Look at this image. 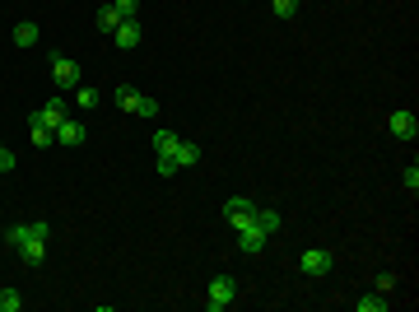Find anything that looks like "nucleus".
Returning a JSON list of instances; mask_svg holds the SVG:
<instances>
[{
  "mask_svg": "<svg viewBox=\"0 0 419 312\" xmlns=\"http://www.w3.org/2000/svg\"><path fill=\"white\" fill-rule=\"evenodd\" d=\"M252 219H256V205L247 201V196H233V201H224V224L233 228V233L252 228Z\"/></svg>",
  "mask_w": 419,
  "mask_h": 312,
  "instance_id": "1",
  "label": "nucleus"
},
{
  "mask_svg": "<svg viewBox=\"0 0 419 312\" xmlns=\"http://www.w3.org/2000/svg\"><path fill=\"white\" fill-rule=\"evenodd\" d=\"M51 79H56V89H61V94L79 89V66L66 56V51H51Z\"/></svg>",
  "mask_w": 419,
  "mask_h": 312,
  "instance_id": "2",
  "label": "nucleus"
},
{
  "mask_svg": "<svg viewBox=\"0 0 419 312\" xmlns=\"http://www.w3.org/2000/svg\"><path fill=\"white\" fill-rule=\"evenodd\" d=\"M331 266H335V256L326 252V247H308V252L298 256V271L308 275V280H322V275L331 271Z\"/></svg>",
  "mask_w": 419,
  "mask_h": 312,
  "instance_id": "3",
  "label": "nucleus"
},
{
  "mask_svg": "<svg viewBox=\"0 0 419 312\" xmlns=\"http://www.w3.org/2000/svg\"><path fill=\"white\" fill-rule=\"evenodd\" d=\"M233 293H238V284L228 280V275H215L210 289H205V308H210V312H224L228 303H233Z\"/></svg>",
  "mask_w": 419,
  "mask_h": 312,
  "instance_id": "4",
  "label": "nucleus"
},
{
  "mask_svg": "<svg viewBox=\"0 0 419 312\" xmlns=\"http://www.w3.org/2000/svg\"><path fill=\"white\" fill-rule=\"evenodd\" d=\"M14 252H19V261H24V266H33V271H38V266L47 261V238L29 233V238H24L19 247H14Z\"/></svg>",
  "mask_w": 419,
  "mask_h": 312,
  "instance_id": "5",
  "label": "nucleus"
},
{
  "mask_svg": "<svg viewBox=\"0 0 419 312\" xmlns=\"http://www.w3.org/2000/svg\"><path fill=\"white\" fill-rule=\"evenodd\" d=\"M70 117V108H66V98H47V103H42V112H38V121H42V126H51V136H56V126H61V121H66Z\"/></svg>",
  "mask_w": 419,
  "mask_h": 312,
  "instance_id": "6",
  "label": "nucleus"
},
{
  "mask_svg": "<svg viewBox=\"0 0 419 312\" xmlns=\"http://www.w3.org/2000/svg\"><path fill=\"white\" fill-rule=\"evenodd\" d=\"M387 126H391V136H396V140H415L419 136V117H415V112H391Z\"/></svg>",
  "mask_w": 419,
  "mask_h": 312,
  "instance_id": "7",
  "label": "nucleus"
},
{
  "mask_svg": "<svg viewBox=\"0 0 419 312\" xmlns=\"http://www.w3.org/2000/svg\"><path fill=\"white\" fill-rule=\"evenodd\" d=\"M112 47H121V51L140 47V19H121L117 33H112Z\"/></svg>",
  "mask_w": 419,
  "mask_h": 312,
  "instance_id": "8",
  "label": "nucleus"
},
{
  "mask_svg": "<svg viewBox=\"0 0 419 312\" xmlns=\"http://www.w3.org/2000/svg\"><path fill=\"white\" fill-rule=\"evenodd\" d=\"M261 247H266V233H261V228H243V233H238V252H243V256H256Z\"/></svg>",
  "mask_w": 419,
  "mask_h": 312,
  "instance_id": "9",
  "label": "nucleus"
},
{
  "mask_svg": "<svg viewBox=\"0 0 419 312\" xmlns=\"http://www.w3.org/2000/svg\"><path fill=\"white\" fill-rule=\"evenodd\" d=\"M56 145H84V126L66 117V121L56 126Z\"/></svg>",
  "mask_w": 419,
  "mask_h": 312,
  "instance_id": "10",
  "label": "nucleus"
},
{
  "mask_svg": "<svg viewBox=\"0 0 419 312\" xmlns=\"http://www.w3.org/2000/svg\"><path fill=\"white\" fill-rule=\"evenodd\" d=\"M173 158H177V168H196V163H201V145H191V140H177Z\"/></svg>",
  "mask_w": 419,
  "mask_h": 312,
  "instance_id": "11",
  "label": "nucleus"
},
{
  "mask_svg": "<svg viewBox=\"0 0 419 312\" xmlns=\"http://www.w3.org/2000/svg\"><path fill=\"white\" fill-rule=\"evenodd\" d=\"M29 136H33V145H38V149H51V145H56V136H51V126H42V121H38V112H33V117H29Z\"/></svg>",
  "mask_w": 419,
  "mask_h": 312,
  "instance_id": "12",
  "label": "nucleus"
},
{
  "mask_svg": "<svg viewBox=\"0 0 419 312\" xmlns=\"http://www.w3.org/2000/svg\"><path fill=\"white\" fill-rule=\"evenodd\" d=\"M136 98H140V89H136V84H117V89H112V103H117L121 112L136 108Z\"/></svg>",
  "mask_w": 419,
  "mask_h": 312,
  "instance_id": "13",
  "label": "nucleus"
},
{
  "mask_svg": "<svg viewBox=\"0 0 419 312\" xmlns=\"http://www.w3.org/2000/svg\"><path fill=\"white\" fill-rule=\"evenodd\" d=\"M280 224H284V219H280V210H256V219H252V228H261L266 238H271Z\"/></svg>",
  "mask_w": 419,
  "mask_h": 312,
  "instance_id": "14",
  "label": "nucleus"
},
{
  "mask_svg": "<svg viewBox=\"0 0 419 312\" xmlns=\"http://www.w3.org/2000/svg\"><path fill=\"white\" fill-rule=\"evenodd\" d=\"M14 47H38V24H14Z\"/></svg>",
  "mask_w": 419,
  "mask_h": 312,
  "instance_id": "15",
  "label": "nucleus"
},
{
  "mask_svg": "<svg viewBox=\"0 0 419 312\" xmlns=\"http://www.w3.org/2000/svg\"><path fill=\"white\" fill-rule=\"evenodd\" d=\"M117 24H121V14H117V5H103V10H98V29L108 33V38H112V33H117Z\"/></svg>",
  "mask_w": 419,
  "mask_h": 312,
  "instance_id": "16",
  "label": "nucleus"
},
{
  "mask_svg": "<svg viewBox=\"0 0 419 312\" xmlns=\"http://www.w3.org/2000/svg\"><path fill=\"white\" fill-rule=\"evenodd\" d=\"M24 308V293L19 289H0V312H19Z\"/></svg>",
  "mask_w": 419,
  "mask_h": 312,
  "instance_id": "17",
  "label": "nucleus"
},
{
  "mask_svg": "<svg viewBox=\"0 0 419 312\" xmlns=\"http://www.w3.org/2000/svg\"><path fill=\"white\" fill-rule=\"evenodd\" d=\"M75 103H79V108H84V112H94V108H98V89L79 84V89H75Z\"/></svg>",
  "mask_w": 419,
  "mask_h": 312,
  "instance_id": "18",
  "label": "nucleus"
},
{
  "mask_svg": "<svg viewBox=\"0 0 419 312\" xmlns=\"http://www.w3.org/2000/svg\"><path fill=\"white\" fill-rule=\"evenodd\" d=\"M131 112H136V117H158V103H154L149 94H140V98H136V108H131Z\"/></svg>",
  "mask_w": 419,
  "mask_h": 312,
  "instance_id": "19",
  "label": "nucleus"
},
{
  "mask_svg": "<svg viewBox=\"0 0 419 312\" xmlns=\"http://www.w3.org/2000/svg\"><path fill=\"white\" fill-rule=\"evenodd\" d=\"M173 149H177V136L173 131H158L154 136V154H173Z\"/></svg>",
  "mask_w": 419,
  "mask_h": 312,
  "instance_id": "20",
  "label": "nucleus"
},
{
  "mask_svg": "<svg viewBox=\"0 0 419 312\" xmlns=\"http://www.w3.org/2000/svg\"><path fill=\"white\" fill-rule=\"evenodd\" d=\"M271 10L280 14V19H293V14H298V0H271Z\"/></svg>",
  "mask_w": 419,
  "mask_h": 312,
  "instance_id": "21",
  "label": "nucleus"
},
{
  "mask_svg": "<svg viewBox=\"0 0 419 312\" xmlns=\"http://www.w3.org/2000/svg\"><path fill=\"white\" fill-rule=\"evenodd\" d=\"M359 312H387V298H382V293H368V298H359Z\"/></svg>",
  "mask_w": 419,
  "mask_h": 312,
  "instance_id": "22",
  "label": "nucleus"
},
{
  "mask_svg": "<svg viewBox=\"0 0 419 312\" xmlns=\"http://www.w3.org/2000/svg\"><path fill=\"white\" fill-rule=\"evenodd\" d=\"M112 5H117L121 19H136V14H140V0H112Z\"/></svg>",
  "mask_w": 419,
  "mask_h": 312,
  "instance_id": "23",
  "label": "nucleus"
},
{
  "mask_svg": "<svg viewBox=\"0 0 419 312\" xmlns=\"http://www.w3.org/2000/svg\"><path fill=\"white\" fill-rule=\"evenodd\" d=\"M173 173H182V168H177V158H173V154H158V177H173Z\"/></svg>",
  "mask_w": 419,
  "mask_h": 312,
  "instance_id": "24",
  "label": "nucleus"
},
{
  "mask_svg": "<svg viewBox=\"0 0 419 312\" xmlns=\"http://www.w3.org/2000/svg\"><path fill=\"white\" fill-rule=\"evenodd\" d=\"M391 289H396V275L382 271V275H378V293H391Z\"/></svg>",
  "mask_w": 419,
  "mask_h": 312,
  "instance_id": "25",
  "label": "nucleus"
},
{
  "mask_svg": "<svg viewBox=\"0 0 419 312\" xmlns=\"http://www.w3.org/2000/svg\"><path fill=\"white\" fill-rule=\"evenodd\" d=\"M0 173H14V154L5 149V140H0Z\"/></svg>",
  "mask_w": 419,
  "mask_h": 312,
  "instance_id": "26",
  "label": "nucleus"
},
{
  "mask_svg": "<svg viewBox=\"0 0 419 312\" xmlns=\"http://www.w3.org/2000/svg\"><path fill=\"white\" fill-rule=\"evenodd\" d=\"M405 186H410V191H419V168H415V163L405 168Z\"/></svg>",
  "mask_w": 419,
  "mask_h": 312,
  "instance_id": "27",
  "label": "nucleus"
}]
</instances>
